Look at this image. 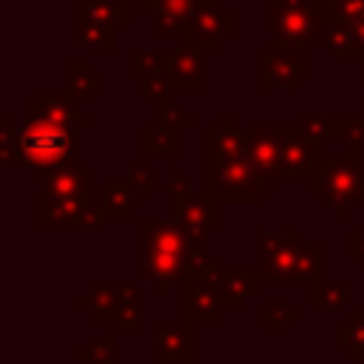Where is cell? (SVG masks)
<instances>
[{
  "label": "cell",
  "instance_id": "obj_17",
  "mask_svg": "<svg viewBox=\"0 0 364 364\" xmlns=\"http://www.w3.org/2000/svg\"><path fill=\"white\" fill-rule=\"evenodd\" d=\"M173 88H208V63L205 54L196 48L179 46L171 51V68H168Z\"/></svg>",
  "mask_w": 364,
  "mask_h": 364
},
{
  "label": "cell",
  "instance_id": "obj_37",
  "mask_svg": "<svg viewBox=\"0 0 364 364\" xmlns=\"http://www.w3.org/2000/svg\"><path fill=\"white\" fill-rule=\"evenodd\" d=\"M361 205H364V188H361Z\"/></svg>",
  "mask_w": 364,
  "mask_h": 364
},
{
  "label": "cell",
  "instance_id": "obj_28",
  "mask_svg": "<svg viewBox=\"0 0 364 364\" xmlns=\"http://www.w3.org/2000/svg\"><path fill=\"white\" fill-rule=\"evenodd\" d=\"M318 9L324 17L341 20L350 28L364 20V0H318Z\"/></svg>",
  "mask_w": 364,
  "mask_h": 364
},
{
  "label": "cell",
  "instance_id": "obj_18",
  "mask_svg": "<svg viewBox=\"0 0 364 364\" xmlns=\"http://www.w3.org/2000/svg\"><path fill=\"white\" fill-rule=\"evenodd\" d=\"M182 301L185 313L193 321H213L222 307V296L213 279L208 282H182Z\"/></svg>",
  "mask_w": 364,
  "mask_h": 364
},
{
  "label": "cell",
  "instance_id": "obj_27",
  "mask_svg": "<svg viewBox=\"0 0 364 364\" xmlns=\"http://www.w3.org/2000/svg\"><path fill=\"white\" fill-rule=\"evenodd\" d=\"M0 159L6 165L20 168L23 165V154H20V131L14 128V117L3 114L0 119Z\"/></svg>",
  "mask_w": 364,
  "mask_h": 364
},
{
  "label": "cell",
  "instance_id": "obj_36",
  "mask_svg": "<svg viewBox=\"0 0 364 364\" xmlns=\"http://www.w3.org/2000/svg\"><path fill=\"white\" fill-rule=\"evenodd\" d=\"M361 117H364V65H361Z\"/></svg>",
  "mask_w": 364,
  "mask_h": 364
},
{
  "label": "cell",
  "instance_id": "obj_30",
  "mask_svg": "<svg viewBox=\"0 0 364 364\" xmlns=\"http://www.w3.org/2000/svg\"><path fill=\"white\" fill-rule=\"evenodd\" d=\"M296 128L318 148H324V142L330 139V114H304L299 117Z\"/></svg>",
  "mask_w": 364,
  "mask_h": 364
},
{
  "label": "cell",
  "instance_id": "obj_38",
  "mask_svg": "<svg viewBox=\"0 0 364 364\" xmlns=\"http://www.w3.org/2000/svg\"><path fill=\"white\" fill-rule=\"evenodd\" d=\"M313 3H316V6H318V0H313Z\"/></svg>",
  "mask_w": 364,
  "mask_h": 364
},
{
  "label": "cell",
  "instance_id": "obj_19",
  "mask_svg": "<svg viewBox=\"0 0 364 364\" xmlns=\"http://www.w3.org/2000/svg\"><path fill=\"white\" fill-rule=\"evenodd\" d=\"M142 273L154 282L156 293L165 296L171 284L185 282V259L182 256L156 253V250H142Z\"/></svg>",
  "mask_w": 364,
  "mask_h": 364
},
{
  "label": "cell",
  "instance_id": "obj_10",
  "mask_svg": "<svg viewBox=\"0 0 364 364\" xmlns=\"http://www.w3.org/2000/svg\"><path fill=\"white\" fill-rule=\"evenodd\" d=\"M256 60H259V80L256 85L259 88H270V85H284V88H296L304 77L313 74V65L310 63H301L296 57V51H282V48H262L256 51Z\"/></svg>",
  "mask_w": 364,
  "mask_h": 364
},
{
  "label": "cell",
  "instance_id": "obj_33",
  "mask_svg": "<svg viewBox=\"0 0 364 364\" xmlns=\"http://www.w3.org/2000/svg\"><path fill=\"white\" fill-rule=\"evenodd\" d=\"M171 88H173V85H171V77H154V80H145V82H142V97L159 102V100L168 97Z\"/></svg>",
  "mask_w": 364,
  "mask_h": 364
},
{
  "label": "cell",
  "instance_id": "obj_21",
  "mask_svg": "<svg viewBox=\"0 0 364 364\" xmlns=\"http://www.w3.org/2000/svg\"><path fill=\"white\" fill-rule=\"evenodd\" d=\"M142 205V193L131 179H105L102 182V210L111 219H128L134 208Z\"/></svg>",
  "mask_w": 364,
  "mask_h": 364
},
{
  "label": "cell",
  "instance_id": "obj_8",
  "mask_svg": "<svg viewBox=\"0 0 364 364\" xmlns=\"http://www.w3.org/2000/svg\"><path fill=\"white\" fill-rule=\"evenodd\" d=\"M80 102H88L82 94L77 91H63V88H40V94L34 100L26 102V119H43V122H54L63 128H88L91 119L85 114L77 111Z\"/></svg>",
  "mask_w": 364,
  "mask_h": 364
},
{
  "label": "cell",
  "instance_id": "obj_15",
  "mask_svg": "<svg viewBox=\"0 0 364 364\" xmlns=\"http://www.w3.org/2000/svg\"><path fill=\"white\" fill-rule=\"evenodd\" d=\"M208 159H245L247 136L245 128H236L230 114H222L216 125H208Z\"/></svg>",
  "mask_w": 364,
  "mask_h": 364
},
{
  "label": "cell",
  "instance_id": "obj_35",
  "mask_svg": "<svg viewBox=\"0 0 364 364\" xmlns=\"http://www.w3.org/2000/svg\"><path fill=\"white\" fill-rule=\"evenodd\" d=\"M347 250H350V256L358 259L361 267H364V233H361V230H353V233H350V239H347Z\"/></svg>",
  "mask_w": 364,
  "mask_h": 364
},
{
  "label": "cell",
  "instance_id": "obj_32",
  "mask_svg": "<svg viewBox=\"0 0 364 364\" xmlns=\"http://www.w3.org/2000/svg\"><path fill=\"white\" fill-rule=\"evenodd\" d=\"M128 179L134 182V188L139 193H154L156 191V176H154V171L148 165H131L128 168Z\"/></svg>",
  "mask_w": 364,
  "mask_h": 364
},
{
  "label": "cell",
  "instance_id": "obj_9",
  "mask_svg": "<svg viewBox=\"0 0 364 364\" xmlns=\"http://www.w3.org/2000/svg\"><path fill=\"white\" fill-rule=\"evenodd\" d=\"M179 37L185 48H196L202 54L216 51L228 37H233V11L225 9L222 0H213L210 9H205Z\"/></svg>",
  "mask_w": 364,
  "mask_h": 364
},
{
  "label": "cell",
  "instance_id": "obj_23",
  "mask_svg": "<svg viewBox=\"0 0 364 364\" xmlns=\"http://www.w3.org/2000/svg\"><path fill=\"white\" fill-rule=\"evenodd\" d=\"M139 151L145 156H151V154H171V156H176L182 151V134L159 128V125L151 122V125H145L139 131Z\"/></svg>",
  "mask_w": 364,
  "mask_h": 364
},
{
  "label": "cell",
  "instance_id": "obj_2",
  "mask_svg": "<svg viewBox=\"0 0 364 364\" xmlns=\"http://www.w3.org/2000/svg\"><path fill=\"white\" fill-rule=\"evenodd\" d=\"M324 247L310 245L299 247V233H262V250H259V276L262 282H293L301 276H316Z\"/></svg>",
  "mask_w": 364,
  "mask_h": 364
},
{
  "label": "cell",
  "instance_id": "obj_16",
  "mask_svg": "<svg viewBox=\"0 0 364 364\" xmlns=\"http://www.w3.org/2000/svg\"><path fill=\"white\" fill-rule=\"evenodd\" d=\"M142 250H156V253H168V256H188L191 245L182 236V230L171 222V219H142Z\"/></svg>",
  "mask_w": 364,
  "mask_h": 364
},
{
  "label": "cell",
  "instance_id": "obj_29",
  "mask_svg": "<svg viewBox=\"0 0 364 364\" xmlns=\"http://www.w3.org/2000/svg\"><path fill=\"white\" fill-rule=\"evenodd\" d=\"M347 301V287L341 282H321V273L313 276V304L316 307H341Z\"/></svg>",
  "mask_w": 364,
  "mask_h": 364
},
{
  "label": "cell",
  "instance_id": "obj_7",
  "mask_svg": "<svg viewBox=\"0 0 364 364\" xmlns=\"http://www.w3.org/2000/svg\"><path fill=\"white\" fill-rule=\"evenodd\" d=\"M168 219L182 230L191 247H205L208 233L219 228V205L208 191L168 196Z\"/></svg>",
  "mask_w": 364,
  "mask_h": 364
},
{
  "label": "cell",
  "instance_id": "obj_25",
  "mask_svg": "<svg viewBox=\"0 0 364 364\" xmlns=\"http://www.w3.org/2000/svg\"><path fill=\"white\" fill-rule=\"evenodd\" d=\"M330 139H341L350 148L364 145V117H347V114H330Z\"/></svg>",
  "mask_w": 364,
  "mask_h": 364
},
{
  "label": "cell",
  "instance_id": "obj_5",
  "mask_svg": "<svg viewBox=\"0 0 364 364\" xmlns=\"http://www.w3.org/2000/svg\"><path fill=\"white\" fill-rule=\"evenodd\" d=\"M273 182L262 179L256 168L245 159H208V193L216 205H256Z\"/></svg>",
  "mask_w": 364,
  "mask_h": 364
},
{
  "label": "cell",
  "instance_id": "obj_26",
  "mask_svg": "<svg viewBox=\"0 0 364 364\" xmlns=\"http://www.w3.org/2000/svg\"><path fill=\"white\" fill-rule=\"evenodd\" d=\"M154 125L182 134V128H193V125H196V117L188 114V111H182L179 105L168 102V97H165V100L154 102Z\"/></svg>",
  "mask_w": 364,
  "mask_h": 364
},
{
  "label": "cell",
  "instance_id": "obj_20",
  "mask_svg": "<svg viewBox=\"0 0 364 364\" xmlns=\"http://www.w3.org/2000/svg\"><path fill=\"white\" fill-rule=\"evenodd\" d=\"M213 282H216V287H219L222 304H228V307H242L250 296L259 293L262 276H259V273H250V270H219Z\"/></svg>",
  "mask_w": 364,
  "mask_h": 364
},
{
  "label": "cell",
  "instance_id": "obj_11",
  "mask_svg": "<svg viewBox=\"0 0 364 364\" xmlns=\"http://www.w3.org/2000/svg\"><path fill=\"white\" fill-rule=\"evenodd\" d=\"M324 159V148L313 145L296 125H284V142H282V168L279 179H313Z\"/></svg>",
  "mask_w": 364,
  "mask_h": 364
},
{
  "label": "cell",
  "instance_id": "obj_4",
  "mask_svg": "<svg viewBox=\"0 0 364 364\" xmlns=\"http://www.w3.org/2000/svg\"><path fill=\"white\" fill-rule=\"evenodd\" d=\"M20 154L23 165H34L37 171L60 168L77 162V136L71 128L43 119H26V125L20 128Z\"/></svg>",
  "mask_w": 364,
  "mask_h": 364
},
{
  "label": "cell",
  "instance_id": "obj_6",
  "mask_svg": "<svg viewBox=\"0 0 364 364\" xmlns=\"http://www.w3.org/2000/svg\"><path fill=\"white\" fill-rule=\"evenodd\" d=\"M131 20V0H80L77 43L94 51L117 48V28Z\"/></svg>",
  "mask_w": 364,
  "mask_h": 364
},
{
  "label": "cell",
  "instance_id": "obj_1",
  "mask_svg": "<svg viewBox=\"0 0 364 364\" xmlns=\"http://www.w3.org/2000/svg\"><path fill=\"white\" fill-rule=\"evenodd\" d=\"M361 188L364 162L358 148H350L347 154H324L318 171L310 179V191L324 196L338 219H347L353 205H361Z\"/></svg>",
  "mask_w": 364,
  "mask_h": 364
},
{
  "label": "cell",
  "instance_id": "obj_34",
  "mask_svg": "<svg viewBox=\"0 0 364 364\" xmlns=\"http://www.w3.org/2000/svg\"><path fill=\"white\" fill-rule=\"evenodd\" d=\"M182 193H193L191 182L182 176L179 165H171L168 168V196H182Z\"/></svg>",
  "mask_w": 364,
  "mask_h": 364
},
{
  "label": "cell",
  "instance_id": "obj_12",
  "mask_svg": "<svg viewBox=\"0 0 364 364\" xmlns=\"http://www.w3.org/2000/svg\"><path fill=\"white\" fill-rule=\"evenodd\" d=\"M213 0H142L139 9L154 14V34L171 37L182 34L205 9H210Z\"/></svg>",
  "mask_w": 364,
  "mask_h": 364
},
{
  "label": "cell",
  "instance_id": "obj_31",
  "mask_svg": "<svg viewBox=\"0 0 364 364\" xmlns=\"http://www.w3.org/2000/svg\"><path fill=\"white\" fill-rule=\"evenodd\" d=\"M336 60L338 63H358V65H364V20L353 26L350 43L336 54Z\"/></svg>",
  "mask_w": 364,
  "mask_h": 364
},
{
  "label": "cell",
  "instance_id": "obj_14",
  "mask_svg": "<svg viewBox=\"0 0 364 364\" xmlns=\"http://www.w3.org/2000/svg\"><path fill=\"white\" fill-rule=\"evenodd\" d=\"M40 179H43L40 196L88 202V168H82L80 162H68V165H60V168L40 171Z\"/></svg>",
  "mask_w": 364,
  "mask_h": 364
},
{
  "label": "cell",
  "instance_id": "obj_3",
  "mask_svg": "<svg viewBox=\"0 0 364 364\" xmlns=\"http://www.w3.org/2000/svg\"><path fill=\"white\" fill-rule=\"evenodd\" d=\"M273 48L307 51L321 40V9L313 0H270Z\"/></svg>",
  "mask_w": 364,
  "mask_h": 364
},
{
  "label": "cell",
  "instance_id": "obj_24",
  "mask_svg": "<svg viewBox=\"0 0 364 364\" xmlns=\"http://www.w3.org/2000/svg\"><path fill=\"white\" fill-rule=\"evenodd\" d=\"M63 74L68 80V88L77 91V94H82L85 100H91V91H100L105 85V77L94 74L91 65H85V63H65L63 65Z\"/></svg>",
  "mask_w": 364,
  "mask_h": 364
},
{
  "label": "cell",
  "instance_id": "obj_13",
  "mask_svg": "<svg viewBox=\"0 0 364 364\" xmlns=\"http://www.w3.org/2000/svg\"><path fill=\"white\" fill-rule=\"evenodd\" d=\"M247 136V162L256 168V173L267 182L279 179L282 168V142H284V125L282 128H259L250 125L245 128Z\"/></svg>",
  "mask_w": 364,
  "mask_h": 364
},
{
  "label": "cell",
  "instance_id": "obj_22",
  "mask_svg": "<svg viewBox=\"0 0 364 364\" xmlns=\"http://www.w3.org/2000/svg\"><path fill=\"white\" fill-rule=\"evenodd\" d=\"M168 68H171V51L165 48H154V51L131 48L128 51V74L139 77L142 82L154 77H168Z\"/></svg>",
  "mask_w": 364,
  "mask_h": 364
}]
</instances>
